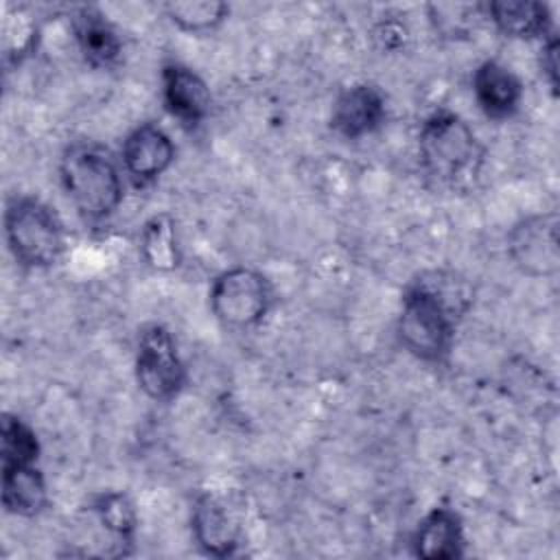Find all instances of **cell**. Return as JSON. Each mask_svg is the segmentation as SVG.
<instances>
[{"label": "cell", "mask_w": 560, "mask_h": 560, "mask_svg": "<svg viewBox=\"0 0 560 560\" xmlns=\"http://www.w3.org/2000/svg\"><path fill=\"white\" fill-rule=\"evenodd\" d=\"M472 94L488 118L505 120L518 112L523 85L508 66L497 59H486L472 72Z\"/></svg>", "instance_id": "obj_11"}, {"label": "cell", "mask_w": 560, "mask_h": 560, "mask_svg": "<svg viewBox=\"0 0 560 560\" xmlns=\"http://www.w3.org/2000/svg\"><path fill=\"white\" fill-rule=\"evenodd\" d=\"M37 44V24L18 11L13 18L7 13L2 24V52L7 63H20Z\"/></svg>", "instance_id": "obj_21"}, {"label": "cell", "mask_w": 560, "mask_h": 560, "mask_svg": "<svg viewBox=\"0 0 560 560\" xmlns=\"http://www.w3.org/2000/svg\"><path fill=\"white\" fill-rule=\"evenodd\" d=\"M175 160V144L171 136L153 125L142 122L133 127L120 147L122 171L136 186H149L160 179Z\"/></svg>", "instance_id": "obj_9"}, {"label": "cell", "mask_w": 560, "mask_h": 560, "mask_svg": "<svg viewBox=\"0 0 560 560\" xmlns=\"http://www.w3.org/2000/svg\"><path fill=\"white\" fill-rule=\"evenodd\" d=\"M133 372L142 394L158 402L173 400L186 385V365L164 324L151 322L140 328Z\"/></svg>", "instance_id": "obj_6"}, {"label": "cell", "mask_w": 560, "mask_h": 560, "mask_svg": "<svg viewBox=\"0 0 560 560\" xmlns=\"http://www.w3.org/2000/svg\"><path fill=\"white\" fill-rule=\"evenodd\" d=\"M4 241L11 256L28 269L55 265L66 249L59 214L39 197L20 195L4 210Z\"/></svg>", "instance_id": "obj_4"}, {"label": "cell", "mask_w": 560, "mask_h": 560, "mask_svg": "<svg viewBox=\"0 0 560 560\" xmlns=\"http://www.w3.org/2000/svg\"><path fill=\"white\" fill-rule=\"evenodd\" d=\"M190 527L197 545L208 556L228 558L238 549V527L212 494L197 497L190 514Z\"/></svg>", "instance_id": "obj_15"}, {"label": "cell", "mask_w": 560, "mask_h": 560, "mask_svg": "<svg viewBox=\"0 0 560 560\" xmlns=\"http://www.w3.org/2000/svg\"><path fill=\"white\" fill-rule=\"evenodd\" d=\"M162 103L166 112L186 127L201 125L212 105L208 83L188 66L179 61H166L160 72Z\"/></svg>", "instance_id": "obj_10"}, {"label": "cell", "mask_w": 560, "mask_h": 560, "mask_svg": "<svg viewBox=\"0 0 560 560\" xmlns=\"http://www.w3.org/2000/svg\"><path fill=\"white\" fill-rule=\"evenodd\" d=\"M59 182L85 221H105L122 203L125 184L120 168L98 144H68L59 160Z\"/></svg>", "instance_id": "obj_3"}, {"label": "cell", "mask_w": 560, "mask_h": 560, "mask_svg": "<svg viewBox=\"0 0 560 560\" xmlns=\"http://www.w3.org/2000/svg\"><path fill=\"white\" fill-rule=\"evenodd\" d=\"M208 304L223 326L236 330L254 328L273 306V284L258 269L230 267L212 280Z\"/></svg>", "instance_id": "obj_5"}, {"label": "cell", "mask_w": 560, "mask_h": 560, "mask_svg": "<svg viewBox=\"0 0 560 560\" xmlns=\"http://www.w3.org/2000/svg\"><path fill=\"white\" fill-rule=\"evenodd\" d=\"M90 512L98 525L116 540L120 553H127L122 547L133 542L138 527V514L131 499L120 490H105L90 501Z\"/></svg>", "instance_id": "obj_18"}, {"label": "cell", "mask_w": 560, "mask_h": 560, "mask_svg": "<svg viewBox=\"0 0 560 560\" xmlns=\"http://www.w3.org/2000/svg\"><path fill=\"white\" fill-rule=\"evenodd\" d=\"M162 11L179 31L197 35L219 28L230 15V4L221 0H186L166 2Z\"/></svg>", "instance_id": "obj_19"}, {"label": "cell", "mask_w": 560, "mask_h": 560, "mask_svg": "<svg viewBox=\"0 0 560 560\" xmlns=\"http://www.w3.org/2000/svg\"><path fill=\"white\" fill-rule=\"evenodd\" d=\"M468 293L455 287L453 276H422L413 280L400 302L398 339L402 348L424 363H442L455 339L457 317L468 308Z\"/></svg>", "instance_id": "obj_1"}, {"label": "cell", "mask_w": 560, "mask_h": 560, "mask_svg": "<svg viewBox=\"0 0 560 560\" xmlns=\"http://www.w3.org/2000/svg\"><path fill=\"white\" fill-rule=\"evenodd\" d=\"M72 33L83 61L92 68H112L122 55V37L94 7H81L72 15Z\"/></svg>", "instance_id": "obj_12"}, {"label": "cell", "mask_w": 560, "mask_h": 560, "mask_svg": "<svg viewBox=\"0 0 560 560\" xmlns=\"http://www.w3.org/2000/svg\"><path fill=\"white\" fill-rule=\"evenodd\" d=\"M508 254L512 262L532 278H551L560 269L558 214L542 212L521 219L508 232Z\"/></svg>", "instance_id": "obj_7"}, {"label": "cell", "mask_w": 560, "mask_h": 560, "mask_svg": "<svg viewBox=\"0 0 560 560\" xmlns=\"http://www.w3.org/2000/svg\"><path fill=\"white\" fill-rule=\"evenodd\" d=\"M140 256L155 271H175L182 265L175 219L166 212L153 214L140 230Z\"/></svg>", "instance_id": "obj_17"}, {"label": "cell", "mask_w": 560, "mask_h": 560, "mask_svg": "<svg viewBox=\"0 0 560 560\" xmlns=\"http://www.w3.org/2000/svg\"><path fill=\"white\" fill-rule=\"evenodd\" d=\"M416 556L427 560H453L464 553V525L455 510L433 508L416 527Z\"/></svg>", "instance_id": "obj_13"}, {"label": "cell", "mask_w": 560, "mask_h": 560, "mask_svg": "<svg viewBox=\"0 0 560 560\" xmlns=\"http://www.w3.org/2000/svg\"><path fill=\"white\" fill-rule=\"evenodd\" d=\"M540 68L547 74V81L551 90L558 85V37L556 31L542 37V48H540Z\"/></svg>", "instance_id": "obj_22"}, {"label": "cell", "mask_w": 560, "mask_h": 560, "mask_svg": "<svg viewBox=\"0 0 560 560\" xmlns=\"http://www.w3.org/2000/svg\"><path fill=\"white\" fill-rule=\"evenodd\" d=\"M37 457H39V440L33 427L13 413H2V422H0L2 468L35 464Z\"/></svg>", "instance_id": "obj_20"}, {"label": "cell", "mask_w": 560, "mask_h": 560, "mask_svg": "<svg viewBox=\"0 0 560 560\" xmlns=\"http://www.w3.org/2000/svg\"><path fill=\"white\" fill-rule=\"evenodd\" d=\"M2 470V505L15 516H35L48 505V488L35 464L9 466Z\"/></svg>", "instance_id": "obj_16"}, {"label": "cell", "mask_w": 560, "mask_h": 560, "mask_svg": "<svg viewBox=\"0 0 560 560\" xmlns=\"http://www.w3.org/2000/svg\"><path fill=\"white\" fill-rule=\"evenodd\" d=\"M422 171L442 186L472 182L483 162V147L472 127L451 109L431 112L418 131Z\"/></svg>", "instance_id": "obj_2"}, {"label": "cell", "mask_w": 560, "mask_h": 560, "mask_svg": "<svg viewBox=\"0 0 560 560\" xmlns=\"http://www.w3.org/2000/svg\"><path fill=\"white\" fill-rule=\"evenodd\" d=\"M387 101L378 85L363 81L343 88L330 109V129L343 140H361L383 127Z\"/></svg>", "instance_id": "obj_8"}, {"label": "cell", "mask_w": 560, "mask_h": 560, "mask_svg": "<svg viewBox=\"0 0 560 560\" xmlns=\"http://www.w3.org/2000/svg\"><path fill=\"white\" fill-rule=\"evenodd\" d=\"M486 18L499 33L512 39H542L553 33L551 11L534 0H492L483 4Z\"/></svg>", "instance_id": "obj_14"}]
</instances>
